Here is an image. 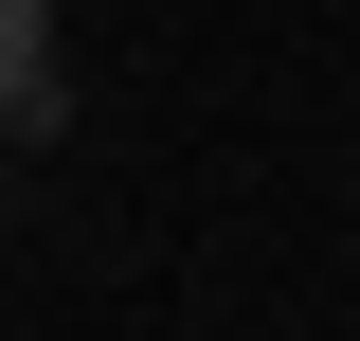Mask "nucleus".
Segmentation results:
<instances>
[{"mask_svg": "<svg viewBox=\"0 0 360 341\" xmlns=\"http://www.w3.org/2000/svg\"><path fill=\"white\" fill-rule=\"evenodd\" d=\"M54 0H0V126H54Z\"/></svg>", "mask_w": 360, "mask_h": 341, "instance_id": "1", "label": "nucleus"}]
</instances>
